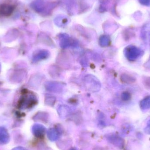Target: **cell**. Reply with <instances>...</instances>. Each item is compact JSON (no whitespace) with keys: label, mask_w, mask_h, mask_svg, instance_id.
I'll list each match as a JSON object with an SVG mask.
<instances>
[{"label":"cell","mask_w":150,"mask_h":150,"mask_svg":"<svg viewBox=\"0 0 150 150\" xmlns=\"http://www.w3.org/2000/svg\"><path fill=\"white\" fill-rule=\"evenodd\" d=\"M84 83L86 89L91 91L97 92L100 90V82L93 75H88L85 76Z\"/></svg>","instance_id":"obj_1"},{"label":"cell","mask_w":150,"mask_h":150,"mask_svg":"<svg viewBox=\"0 0 150 150\" xmlns=\"http://www.w3.org/2000/svg\"><path fill=\"white\" fill-rule=\"evenodd\" d=\"M125 57L129 61L136 60L142 54V51L137 47L134 45H129L124 50Z\"/></svg>","instance_id":"obj_2"},{"label":"cell","mask_w":150,"mask_h":150,"mask_svg":"<svg viewBox=\"0 0 150 150\" xmlns=\"http://www.w3.org/2000/svg\"><path fill=\"white\" fill-rule=\"evenodd\" d=\"M64 85L58 82H47L45 84L47 90L50 92H60L63 90Z\"/></svg>","instance_id":"obj_3"},{"label":"cell","mask_w":150,"mask_h":150,"mask_svg":"<svg viewBox=\"0 0 150 150\" xmlns=\"http://www.w3.org/2000/svg\"><path fill=\"white\" fill-rule=\"evenodd\" d=\"M61 132L59 128H52L47 130V135L52 141H55L59 138Z\"/></svg>","instance_id":"obj_4"},{"label":"cell","mask_w":150,"mask_h":150,"mask_svg":"<svg viewBox=\"0 0 150 150\" xmlns=\"http://www.w3.org/2000/svg\"><path fill=\"white\" fill-rule=\"evenodd\" d=\"M33 132L37 137H43L46 132V129L44 126L40 124H36L33 127Z\"/></svg>","instance_id":"obj_5"},{"label":"cell","mask_w":150,"mask_h":150,"mask_svg":"<svg viewBox=\"0 0 150 150\" xmlns=\"http://www.w3.org/2000/svg\"><path fill=\"white\" fill-rule=\"evenodd\" d=\"M50 55L49 52L47 50H40L37 52L33 57V60L35 62L44 60L47 59Z\"/></svg>","instance_id":"obj_6"},{"label":"cell","mask_w":150,"mask_h":150,"mask_svg":"<svg viewBox=\"0 0 150 150\" xmlns=\"http://www.w3.org/2000/svg\"><path fill=\"white\" fill-rule=\"evenodd\" d=\"M141 34L142 38L144 41L150 42V24H147L143 26Z\"/></svg>","instance_id":"obj_7"},{"label":"cell","mask_w":150,"mask_h":150,"mask_svg":"<svg viewBox=\"0 0 150 150\" xmlns=\"http://www.w3.org/2000/svg\"><path fill=\"white\" fill-rule=\"evenodd\" d=\"M13 8L11 5L3 4L0 6V14L8 16L11 14L13 11Z\"/></svg>","instance_id":"obj_8"},{"label":"cell","mask_w":150,"mask_h":150,"mask_svg":"<svg viewBox=\"0 0 150 150\" xmlns=\"http://www.w3.org/2000/svg\"><path fill=\"white\" fill-rule=\"evenodd\" d=\"M109 141L113 144L119 147H123V141L121 138L117 136L113 135L110 136L109 139Z\"/></svg>","instance_id":"obj_9"},{"label":"cell","mask_w":150,"mask_h":150,"mask_svg":"<svg viewBox=\"0 0 150 150\" xmlns=\"http://www.w3.org/2000/svg\"><path fill=\"white\" fill-rule=\"evenodd\" d=\"M140 106L142 110L150 109V96H147L141 100Z\"/></svg>","instance_id":"obj_10"},{"label":"cell","mask_w":150,"mask_h":150,"mask_svg":"<svg viewBox=\"0 0 150 150\" xmlns=\"http://www.w3.org/2000/svg\"><path fill=\"white\" fill-rule=\"evenodd\" d=\"M120 79L122 82L126 83H134L136 81V79L134 77L132 76L126 74L122 75Z\"/></svg>","instance_id":"obj_11"},{"label":"cell","mask_w":150,"mask_h":150,"mask_svg":"<svg viewBox=\"0 0 150 150\" xmlns=\"http://www.w3.org/2000/svg\"><path fill=\"white\" fill-rule=\"evenodd\" d=\"M71 40L68 36H64L61 37L60 40V46L62 47H68L72 45Z\"/></svg>","instance_id":"obj_12"},{"label":"cell","mask_w":150,"mask_h":150,"mask_svg":"<svg viewBox=\"0 0 150 150\" xmlns=\"http://www.w3.org/2000/svg\"><path fill=\"white\" fill-rule=\"evenodd\" d=\"M99 43L100 45L103 47L108 46L110 44V38L107 36H101L99 39Z\"/></svg>","instance_id":"obj_13"},{"label":"cell","mask_w":150,"mask_h":150,"mask_svg":"<svg viewBox=\"0 0 150 150\" xmlns=\"http://www.w3.org/2000/svg\"><path fill=\"white\" fill-rule=\"evenodd\" d=\"M69 108L66 105H62L58 109V112L61 116H66L69 112Z\"/></svg>","instance_id":"obj_14"},{"label":"cell","mask_w":150,"mask_h":150,"mask_svg":"<svg viewBox=\"0 0 150 150\" xmlns=\"http://www.w3.org/2000/svg\"><path fill=\"white\" fill-rule=\"evenodd\" d=\"M56 101V98L51 95H47L45 99V103L47 105L52 106L55 104Z\"/></svg>","instance_id":"obj_15"},{"label":"cell","mask_w":150,"mask_h":150,"mask_svg":"<svg viewBox=\"0 0 150 150\" xmlns=\"http://www.w3.org/2000/svg\"><path fill=\"white\" fill-rule=\"evenodd\" d=\"M131 98V94L128 92H124L122 93L121 95L122 99L123 101H128Z\"/></svg>","instance_id":"obj_16"},{"label":"cell","mask_w":150,"mask_h":150,"mask_svg":"<svg viewBox=\"0 0 150 150\" xmlns=\"http://www.w3.org/2000/svg\"><path fill=\"white\" fill-rule=\"evenodd\" d=\"M144 86L147 89L150 90V77H147L144 81Z\"/></svg>","instance_id":"obj_17"},{"label":"cell","mask_w":150,"mask_h":150,"mask_svg":"<svg viewBox=\"0 0 150 150\" xmlns=\"http://www.w3.org/2000/svg\"><path fill=\"white\" fill-rule=\"evenodd\" d=\"M139 2L142 4L146 6H150V0H138Z\"/></svg>","instance_id":"obj_18"},{"label":"cell","mask_w":150,"mask_h":150,"mask_svg":"<svg viewBox=\"0 0 150 150\" xmlns=\"http://www.w3.org/2000/svg\"><path fill=\"white\" fill-rule=\"evenodd\" d=\"M144 131L146 134L150 135V119L148 122L147 126L144 129Z\"/></svg>","instance_id":"obj_19"},{"label":"cell","mask_w":150,"mask_h":150,"mask_svg":"<svg viewBox=\"0 0 150 150\" xmlns=\"http://www.w3.org/2000/svg\"><path fill=\"white\" fill-rule=\"evenodd\" d=\"M69 150H77L76 149H75V148H72V149H69Z\"/></svg>","instance_id":"obj_20"}]
</instances>
